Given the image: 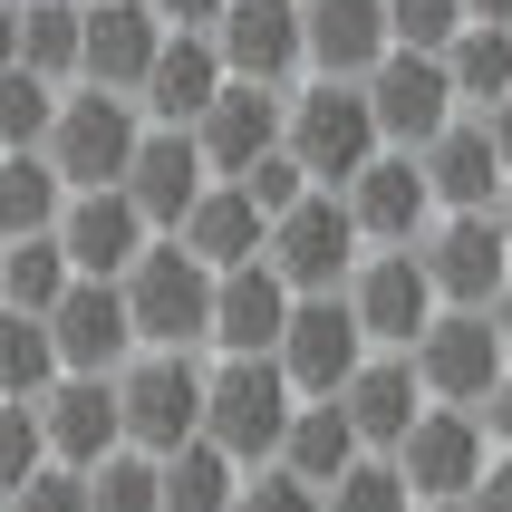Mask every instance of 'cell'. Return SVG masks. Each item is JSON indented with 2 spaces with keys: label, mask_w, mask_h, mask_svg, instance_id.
<instances>
[{
  "label": "cell",
  "mask_w": 512,
  "mask_h": 512,
  "mask_svg": "<svg viewBox=\"0 0 512 512\" xmlns=\"http://www.w3.org/2000/svg\"><path fill=\"white\" fill-rule=\"evenodd\" d=\"M116 300H126L136 348H203V329H213V271H203L174 232H155V242L116 271Z\"/></svg>",
  "instance_id": "cell-1"
},
{
  "label": "cell",
  "mask_w": 512,
  "mask_h": 512,
  "mask_svg": "<svg viewBox=\"0 0 512 512\" xmlns=\"http://www.w3.org/2000/svg\"><path fill=\"white\" fill-rule=\"evenodd\" d=\"M136 136H145L136 97H116V87H58V116H49V136H39V155L58 165L68 194H87V184H126Z\"/></svg>",
  "instance_id": "cell-2"
},
{
  "label": "cell",
  "mask_w": 512,
  "mask_h": 512,
  "mask_svg": "<svg viewBox=\"0 0 512 512\" xmlns=\"http://www.w3.org/2000/svg\"><path fill=\"white\" fill-rule=\"evenodd\" d=\"M290 377L271 358H213L203 368V445H223L242 474L281 455V426H290Z\"/></svg>",
  "instance_id": "cell-3"
},
{
  "label": "cell",
  "mask_w": 512,
  "mask_h": 512,
  "mask_svg": "<svg viewBox=\"0 0 512 512\" xmlns=\"http://www.w3.org/2000/svg\"><path fill=\"white\" fill-rule=\"evenodd\" d=\"M281 145L310 165V184L339 194L348 174L377 155V116L358 78H319V87H281Z\"/></svg>",
  "instance_id": "cell-4"
},
{
  "label": "cell",
  "mask_w": 512,
  "mask_h": 512,
  "mask_svg": "<svg viewBox=\"0 0 512 512\" xmlns=\"http://www.w3.org/2000/svg\"><path fill=\"white\" fill-rule=\"evenodd\" d=\"M116 416L136 455H174L203 435V358L194 348H136L116 368Z\"/></svg>",
  "instance_id": "cell-5"
},
{
  "label": "cell",
  "mask_w": 512,
  "mask_h": 512,
  "mask_svg": "<svg viewBox=\"0 0 512 512\" xmlns=\"http://www.w3.org/2000/svg\"><path fill=\"white\" fill-rule=\"evenodd\" d=\"M348 319H358V339L368 348H416V329H426L445 300H435L426 261H416V242H377V252H358V271L339 281Z\"/></svg>",
  "instance_id": "cell-6"
},
{
  "label": "cell",
  "mask_w": 512,
  "mask_h": 512,
  "mask_svg": "<svg viewBox=\"0 0 512 512\" xmlns=\"http://www.w3.org/2000/svg\"><path fill=\"white\" fill-rule=\"evenodd\" d=\"M358 223H348V203L329 194V184H310V194L290 203V213H271V232H261V261L281 271L290 290H339L348 271H358Z\"/></svg>",
  "instance_id": "cell-7"
},
{
  "label": "cell",
  "mask_w": 512,
  "mask_h": 512,
  "mask_svg": "<svg viewBox=\"0 0 512 512\" xmlns=\"http://www.w3.org/2000/svg\"><path fill=\"white\" fill-rule=\"evenodd\" d=\"M406 368H416V387H426L435 406H484L512 358H503L493 310H435L426 329H416V348H406Z\"/></svg>",
  "instance_id": "cell-8"
},
{
  "label": "cell",
  "mask_w": 512,
  "mask_h": 512,
  "mask_svg": "<svg viewBox=\"0 0 512 512\" xmlns=\"http://www.w3.org/2000/svg\"><path fill=\"white\" fill-rule=\"evenodd\" d=\"M387 455H397V474H406V493H416V503H464V493H474V474L493 464V435H484V416H474V406H435V397H426V416H416Z\"/></svg>",
  "instance_id": "cell-9"
},
{
  "label": "cell",
  "mask_w": 512,
  "mask_h": 512,
  "mask_svg": "<svg viewBox=\"0 0 512 512\" xmlns=\"http://www.w3.org/2000/svg\"><path fill=\"white\" fill-rule=\"evenodd\" d=\"M416 261H426V281L445 310H493V290L512 281V242L493 213H435L416 232Z\"/></svg>",
  "instance_id": "cell-10"
},
{
  "label": "cell",
  "mask_w": 512,
  "mask_h": 512,
  "mask_svg": "<svg viewBox=\"0 0 512 512\" xmlns=\"http://www.w3.org/2000/svg\"><path fill=\"white\" fill-rule=\"evenodd\" d=\"M358 358H368V339H358L348 300L339 290H300L290 319H281V348H271V368L290 377V397H339Z\"/></svg>",
  "instance_id": "cell-11"
},
{
  "label": "cell",
  "mask_w": 512,
  "mask_h": 512,
  "mask_svg": "<svg viewBox=\"0 0 512 512\" xmlns=\"http://www.w3.org/2000/svg\"><path fill=\"white\" fill-rule=\"evenodd\" d=\"M358 87H368L377 145H406V155H416V145L455 116V78H445V58H435V49H387Z\"/></svg>",
  "instance_id": "cell-12"
},
{
  "label": "cell",
  "mask_w": 512,
  "mask_h": 512,
  "mask_svg": "<svg viewBox=\"0 0 512 512\" xmlns=\"http://www.w3.org/2000/svg\"><path fill=\"white\" fill-rule=\"evenodd\" d=\"M49 232H58V252H68V271H78V281H116V271L155 242V223L126 203V184H87V194H68Z\"/></svg>",
  "instance_id": "cell-13"
},
{
  "label": "cell",
  "mask_w": 512,
  "mask_h": 512,
  "mask_svg": "<svg viewBox=\"0 0 512 512\" xmlns=\"http://www.w3.org/2000/svg\"><path fill=\"white\" fill-rule=\"evenodd\" d=\"M339 203H348V223H358V242H416V232L435 223V194H426V165L406 155V145H377L368 165L339 184Z\"/></svg>",
  "instance_id": "cell-14"
},
{
  "label": "cell",
  "mask_w": 512,
  "mask_h": 512,
  "mask_svg": "<svg viewBox=\"0 0 512 512\" xmlns=\"http://www.w3.org/2000/svg\"><path fill=\"white\" fill-rule=\"evenodd\" d=\"M155 0H78V87H116V97H136L145 68H155Z\"/></svg>",
  "instance_id": "cell-15"
},
{
  "label": "cell",
  "mask_w": 512,
  "mask_h": 512,
  "mask_svg": "<svg viewBox=\"0 0 512 512\" xmlns=\"http://www.w3.org/2000/svg\"><path fill=\"white\" fill-rule=\"evenodd\" d=\"M49 348L68 377H116L126 358H136V329H126V300H116V281H68L49 300Z\"/></svg>",
  "instance_id": "cell-16"
},
{
  "label": "cell",
  "mask_w": 512,
  "mask_h": 512,
  "mask_svg": "<svg viewBox=\"0 0 512 512\" xmlns=\"http://www.w3.org/2000/svg\"><path fill=\"white\" fill-rule=\"evenodd\" d=\"M416 165H426L435 213H493V203H503V184H512L474 107H455V116H445V126H435V136L416 145Z\"/></svg>",
  "instance_id": "cell-17"
},
{
  "label": "cell",
  "mask_w": 512,
  "mask_h": 512,
  "mask_svg": "<svg viewBox=\"0 0 512 512\" xmlns=\"http://www.w3.org/2000/svg\"><path fill=\"white\" fill-rule=\"evenodd\" d=\"M39 445H49V464H97V455H116L126 445V416H116V377H68L58 368L49 387H39Z\"/></svg>",
  "instance_id": "cell-18"
},
{
  "label": "cell",
  "mask_w": 512,
  "mask_h": 512,
  "mask_svg": "<svg viewBox=\"0 0 512 512\" xmlns=\"http://www.w3.org/2000/svg\"><path fill=\"white\" fill-rule=\"evenodd\" d=\"M290 300H300V290H290L271 261L213 271V329H203V348H213V358H271V348H281Z\"/></svg>",
  "instance_id": "cell-19"
},
{
  "label": "cell",
  "mask_w": 512,
  "mask_h": 512,
  "mask_svg": "<svg viewBox=\"0 0 512 512\" xmlns=\"http://www.w3.org/2000/svg\"><path fill=\"white\" fill-rule=\"evenodd\" d=\"M213 49H223V78L290 87L300 78V0H223Z\"/></svg>",
  "instance_id": "cell-20"
},
{
  "label": "cell",
  "mask_w": 512,
  "mask_h": 512,
  "mask_svg": "<svg viewBox=\"0 0 512 512\" xmlns=\"http://www.w3.org/2000/svg\"><path fill=\"white\" fill-rule=\"evenodd\" d=\"M184 136L203 145V165H213V184H232V174L252 165V155H271L281 145V87H252V78H223L213 87V107L184 126Z\"/></svg>",
  "instance_id": "cell-21"
},
{
  "label": "cell",
  "mask_w": 512,
  "mask_h": 512,
  "mask_svg": "<svg viewBox=\"0 0 512 512\" xmlns=\"http://www.w3.org/2000/svg\"><path fill=\"white\" fill-rule=\"evenodd\" d=\"M203 184H213V165H203V145L184 136V126H145L136 136V155H126V203H136L155 232L184 223Z\"/></svg>",
  "instance_id": "cell-22"
},
{
  "label": "cell",
  "mask_w": 512,
  "mask_h": 512,
  "mask_svg": "<svg viewBox=\"0 0 512 512\" xmlns=\"http://www.w3.org/2000/svg\"><path fill=\"white\" fill-rule=\"evenodd\" d=\"M213 87H223V49H213V29H165L155 39V68H145L136 107L145 126H194L213 107Z\"/></svg>",
  "instance_id": "cell-23"
},
{
  "label": "cell",
  "mask_w": 512,
  "mask_h": 512,
  "mask_svg": "<svg viewBox=\"0 0 512 512\" xmlns=\"http://www.w3.org/2000/svg\"><path fill=\"white\" fill-rule=\"evenodd\" d=\"M339 416L358 426V445H368V455H387V445L426 416V387H416V368H406V348H368V358L348 368Z\"/></svg>",
  "instance_id": "cell-24"
},
{
  "label": "cell",
  "mask_w": 512,
  "mask_h": 512,
  "mask_svg": "<svg viewBox=\"0 0 512 512\" xmlns=\"http://www.w3.org/2000/svg\"><path fill=\"white\" fill-rule=\"evenodd\" d=\"M387 58V0H300V68L368 78Z\"/></svg>",
  "instance_id": "cell-25"
},
{
  "label": "cell",
  "mask_w": 512,
  "mask_h": 512,
  "mask_svg": "<svg viewBox=\"0 0 512 512\" xmlns=\"http://www.w3.org/2000/svg\"><path fill=\"white\" fill-rule=\"evenodd\" d=\"M261 232L271 223H261V203L242 194V184H203L194 213L174 223V242H184L203 271H242V261H261Z\"/></svg>",
  "instance_id": "cell-26"
},
{
  "label": "cell",
  "mask_w": 512,
  "mask_h": 512,
  "mask_svg": "<svg viewBox=\"0 0 512 512\" xmlns=\"http://www.w3.org/2000/svg\"><path fill=\"white\" fill-rule=\"evenodd\" d=\"M358 455H368V445H358V426L339 416V397H300V406H290V426H281V455H271V464H290L300 484H329V474H348Z\"/></svg>",
  "instance_id": "cell-27"
},
{
  "label": "cell",
  "mask_w": 512,
  "mask_h": 512,
  "mask_svg": "<svg viewBox=\"0 0 512 512\" xmlns=\"http://www.w3.org/2000/svg\"><path fill=\"white\" fill-rule=\"evenodd\" d=\"M445 78H455V107H474V116L493 97H512V29L503 20H464L445 39Z\"/></svg>",
  "instance_id": "cell-28"
},
{
  "label": "cell",
  "mask_w": 512,
  "mask_h": 512,
  "mask_svg": "<svg viewBox=\"0 0 512 512\" xmlns=\"http://www.w3.org/2000/svg\"><path fill=\"white\" fill-rule=\"evenodd\" d=\"M58 203H68V184H58V165L39 155V145H0V242H20V232H49Z\"/></svg>",
  "instance_id": "cell-29"
},
{
  "label": "cell",
  "mask_w": 512,
  "mask_h": 512,
  "mask_svg": "<svg viewBox=\"0 0 512 512\" xmlns=\"http://www.w3.org/2000/svg\"><path fill=\"white\" fill-rule=\"evenodd\" d=\"M155 484H165V512H232V484H242V464L223 455V445H174V455H155Z\"/></svg>",
  "instance_id": "cell-30"
},
{
  "label": "cell",
  "mask_w": 512,
  "mask_h": 512,
  "mask_svg": "<svg viewBox=\"0 0 512 512\" xmlns=\"http://www.w3.org/2000/svg\"><path fill=\"white\" fill-rule=\"evenodd\" d=\"M78 281L68 271V252H58V232H20V242H0V310H49L58 290Z\"/></svg>",
  "instance_id": "cell-31"
},
{
  "label": "cell",
  "mask_w": 512,
  "mask_h": 512,
  "mask_svg": "<svg viewBox=\"0 0 512 512\" xmlns=\"http://www.w3.org/2000/svg\"><path fill=\"white\" fill-rule=\"evenodd\" d=\"M20 68L78 87V0H20Z\"/></svg>",
  "instance_id": "cell-32"
},
{
  "label": "cell",
  "mask_w": 512,
  "mask_h": 512,
  "mask_svg": "<svg viewBox=\"0 0 512 512\" xmlns=\"http://www.w3.org/2000/svg\"><path fill=\"white\" fill-rule=\"evenodd\" d=\"M87 512H165V484H155V455L116 445V455L87 464Z\"/></svg>",
  "instance_id": "cell-33"
},
{
  "label": "cell",
  "mask_w": 512,
  "mask_h": 512,
  "mask_svg": "<svg viewBox=\"0 0 512 512\" xmlns=\"http://www.w3.org/2000/svg\"><path fill=\"white\" fill-rule=\"evenodd\" d=\"M49 377H58L49 319H29V310H0V397H39Z\"/></svg>",
  "instance_id": "cell-34"
},
{
  "label": "cell",
  "mask_w": 512,
  "mask_h": 512,
  "mask_svg": "<svg viewBox=\"0 0 512 512\" xmlns=\"http://www.w3.org/2000/svg\"><path fill=\"white\" fill-rule=\"evenodd\" d=\"M319 503H329V512H416V493H406L397 455H358L348 474L319 484Z\"/></svg>",
  "instance_id": "cell-35"
},
{
  "label": "cell",
  "mask_w": 512,
  "mask_h": 512,
  "mask_svg": "<svg viewBox=\"0 0 512 512\" xmlns=\"http://www.w3.org/2000/svg\"><path fill=\"white\" fill-rule=\"evenodd\" d=\"M58 116V87L39 68H0V145H39Z\"/></svg>",
  "instance_id": "cell-36"
},
{
  "label": "cell",
  "mask_w": 512,
  "mask_h": 512,
  "mask_svg": "<svg viewBox=\"0 0 512 512\" xmlns=\"http://www.w3.org/2000/svg\"><path fill=\"white\" fill-rule=\"evenodd\" d=\"M39 464H49V445H39V406H29V397H0V503H10Z\"/></svg>",
  "instance_id": "cell-37"
},
{
  "label": "cell",
  "mask_w": 512,
  "mask_h": 512,
  "mask_svg": "<svg viewBox=\"0 0 512 512\" xmlns=\"http://www.w3.org/2000/svg\"><path fill=\"white\" fill-rule=\"evenodd\" d=\"M464 29V0H387V49H435Z\"/></svg>",
  "instance_id": "cell-38"
},
{
  "label": "cell",
  "mask_w": 512,
  "mask_h": 512,
  "mask_svg": "<svg viewBox=\"0 0 512 512\" xmlns=\"http://www.w3.org/2000/svg\"><path fill=\"white\" fill-rule=\"evenodd\" d=\"M232 184H242V194L261 203V223H271V213H290V203L310 194V165H300V155H290V145H271V155H252V165L232 174Z\"/></svg>",
  "instance_id": "cell-39"
},
{
  "label": "cell",
  "mask_w": 512,
  "mask_h": 512,
  "mask_svg": "<svg viewBox=\"0 0 512 512\" xmlns=\"http://www.w3.org/2000/svg\"><path fill=\"white\" fill-rule=\"evenodd\" d=\"M232 512H329L319 484H300L290 464H252L242 484H232Z\"/></svg>",
  "instance_id": "cell-40"
},
{
  "label": "cell",
  "mask_w": 512,
  "mask_h": 512,
  "mask_svg": "<svg viewBox=\"0 0 512 512\" xmlns=\"http://www.w3.org/2000/svg\"><path fill=\"white\" fill-rule=\"evenodd\" d=\"M10 512H87V474L78 464H39V474L10 493Z\"/></svg>",
  "instance_id": "cell-41"
},
{
  "label": "cell",
  "mask_w": 512,
  "mask_h": 512,
  "mask_svg": "<svg viewBox=\"0 0 512 512\" xmlns=\"http://www.w3.org/2000/svg\"><path fill=\"white\" fill-rule=\"evenodd\" d=\"M464 512H512V455H493L484 474H474V493H464Z\"/></svg>",
  "instance_id": "cell-42"
},
{
  "label": "cell",
  "mask_w": 512,
  "mask_h": 512,
  "mask_svg": "<svg viewBox=\"0 0 512 512\" xmlns=\"http://www.w3.org/2000/svg\"><path fill=\"white\" fill-rule=\"evenodd\" d=\"M474 416H484V435H493V455H512V368L493 377V397L474 406Z\"/></svg>",
  "instance_id": "cell-43"
},
{
  "label": "cell",
  "mask_w": 512,
  "mask_h": 512,
  "mask_svg": "<svg viewBox=\"0 0 512 512\" xmlns=\"http://www.w3.org/2000/svg\"><path fill=\"white\" fill-rule=\"evenodd\" d=\"M155 20H165V29H213L223 0H155Z\"/></svg>",
  "instance_id": "cell-44"
},
{
  "label": "cell",
  "mask_w": 512,
  "mask_h": 512,
  "mask_svg": "<svg viewBox=\"0 0 512 512\" xmlns=\"http://www.w3.org/2000/svg\"><path fill=\"white\" fill-rule=\"evenodd\" d=\"M484 136H493V155H503V174H512V97H493V107H484Z\"/></svg>",
  "instance_id": "cell-45"
},
{
  "label": "cell",
  "mask_w": 512,
  "mask_h": 512,
  "mask_svg": "<svg viewBox=\"0 0 512 512\" xmlns=\"http://www.w3.org/2000/svg\"><path fill=\"white\" fill-rule=\"evenodd\" d=\"M0 68H20V0H0Z\"/></svg>",
  "instance_id": "cell-46"
},
{
  "label": "cell",
  "mask_w": 512,
  "mask_h": 512,
  "mask_svg": "<svg viewBox=\"0 0 512 512\" xmlns=\"http://www.w3.org/2000/svg\"><path fill=\"white\" fill-rule=\"evenodd\" d=\"M493 329H503V358H512V281L493 290Z\"/></svg>",
  "instance_id": "cell-47"
},
{
  "label": "cell",
  "mask_w": 512,
  "mask_h": 512,
  "mask_svg": "<svg viewBox=\"0 0 512 512\" xmlns=\"http://www.w3.org/2000/svg\"><path fill=\"white\" fill-rule=\"evenodd\" d=\"M464 20H503L512 29V0H464Z\"/></svg>",
  "instance_id": "cell-48"
},
{
  "label": "cell",
  "mask_w": 512,
  "mask_h": 512,
  "mask_svg": "<svg viewBox=\"0 0 512 512\" xmlns=\"http://www.w3.org/2000/svg\"><path fill=\"white\" fill-rule=\"evenodd\" d=\"M493 223H503V242H512V184H503V203H493Z\"/></svg>",
  "instance_id": "cell-49"
},
{
  "label": "cell",
  "mask_w": 512,
  "mask_h": 512,
  "mask_svg": "<svg viewBox=\"0 0 512 512\" xmlns=\"http://www.w3.org/2000/svg\"><path fill=\"white\" fill-rule=\"evenodd\" d=\"M416 512H464V503H416Z\"/></svg>",
  "instance_id": "cell-50"
},
{
  "label": "cell",
  "mask_w": 512,
  "mask_h": 512,
  "mask_svg": "<svg viewBox=\"0 0 512 512\" xmlns=\"http://www.w3.org/2000/svg\"><path fill=\"white\" fill-rule=\"evenodd\" d=\"M0 512H10V503H0Z\"/></svg>",
  "instance_id": "cell-51"
}]
</instances>
